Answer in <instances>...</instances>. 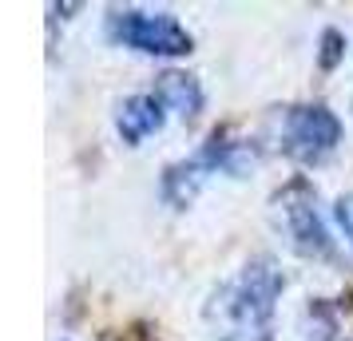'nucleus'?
<instances>
[{"mask_svg":"<svg viewBox=\"0 0 353 341\" xmlns=\"http://www.w3.org/2000/svg\"><path fill=\"white\" fill-rule=\"evenodd\" d=\"M341 139V119L321 103L290 107L282 115V151L298 163H321Z\"/></svg>","mask_w":353,"mask_h":341,"instance_id":"20e7f679","label":"nucleus"},{"mask_svg":"<svg viewBox=\"0 0 353 341\" xmlns=\"http://www.w3.org/2000/svg\"><path fill=\"white\" fill-rule=\"evenodd\" d=\"M103 32L112 44H123L143 56H187L191 32L171 12H143V8H112Z\"/></svg>","mask_w":353,"mask_h":341,"instance_id":"7ed1b4c3","label":"nucleus"},{"mask_svg":"<svg viewBox=\"0 0 353 341\" xmlns=\"http://www.w3.org/2000/svg\"><path fill=\"white\" fill-rule=\"evenodd\" d=\"M167 119V107H163L159 96H131L115 107V127L123 135V143H143L147 135H155Z\"/></svg>","mask_w":353,"mask_h":341,"instance_id":"423d86ee","label":"nucleus"},{"mask_svg":"<svg viewBox=\"0 0 353 341\" xmlns=\"http://www.w3.org/2000/svg\"><path fill=\"white\" fill-rule=\"evenodd\" d=\"M334 214H337V223H341V230H345V238L353 242V195H341V198H337Z\"/></svg>","mask_w":353,"mask_h":341,"instance_id":"6e6552de","label":"nucleus"},{"mask_svg":"<svg viewBox=\"0 0 353 341\" xmlns=\"http://www.w3.org/2000/svg\"><path fill=\"white\" fill-rule=\"evenodd\" d=\"M155 96L163 99V107H171L179 115H199L203 112V87L194 76H183V72H163L159 76V92Z\"/></svg>","mask_w":353,"mask_h":341,"instance_id":"0eeeda50","label":"nucleus"},{"mask_svg":"<svg viewBox=\"0 0 353 341\" xmlns=\"http://www.w3.org/2000/svg\"><path fill=\"white\" fill-rule=\"evenodd\" d=\"M250 163H254V147L250 143L214 135V139H207V143L194 151L191 159H183V163H175V167L163 171V198H167L171 207H187L210 175H219V171L242 175Z\"/></svg>","mask_w":353,"mask_h":341,"instance_id":"f03ea898","label":"nucleus"},{"mask_svg":"<svg viewBox=\"0 0 353 341\" xmlns=\"http://www.w3.org/2000/svg\"><path fill=\"white\" fill-rule=\"evenodd\" d=\"M286 227L294 238V250L305 258H334V238L321 223V214L314 211L310 198H290L286 195Z\"/></svg>","mask_w":353,"mask_h":341,"instance_id":"39448f33","label":"nucleus"},{"mask_svg":"<svg viewBox=\"0 0 353 341\" xmlns=\"http://www.w3.org/2000/svg\"><path fill=\"white\" fill-rule=\"evenodd\" d=\"M286 286L282 270L270 258L246 262L234 278L214 290L207 318L219 341H270L274 333V302Z\"/></svg>","mask_w":353,"mask_h":341,"instance_id":"f257e3e1","label":"nucleus"},{"mask_svg":"<svg viewBox=\"0 0 353 341\" xmlns=\"http://www.w3.org/2000/svg\"><path fill=\"white\" fill-rule=\"evenodd\" d=\"M321 44H325V52H321V68H334L337 64V56H341V32H330L321 36Z\"/></svg>","mask_w":353,"mask_h":341,"instance_id":"1a4fd4ad","label":"nucleus"}]
</instances>
